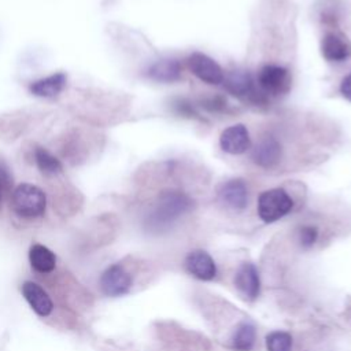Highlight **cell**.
I'll return each mask as SVG.
<instances>
[{
	"instance_id": "6da1fadb",
	"label": "cell",
	"mask_w": 351,
	"mask_h": 351,
	"mask_svg": "<svg viewBox=\"0 0 351 351\" xmlns=\"http://www.w3.org/2000/svg\"><path fill=\"white\" fill-rule=\"evenodd\" d=\"M12 211L23 219H36L44 215L47 196L41 188L33 184H19L11 195Z\"/></svg>"
},
{
	"instance_id": "7a4b0ae2",
	"label": "cell",
	"mask_w": 351,
	"mask_h": 351,
	"mask_svg": "<svg viewBox=\"0 0 351 351\" xmlns=\"http://www.w3.org/2000/svg\"><path fill=\"white\" fill-rule=\"evenodd\" d=\"M192 200L182 192L166 191L159 196V200L149 217V222L155 228L167 226L182 214L189 211Z\"/></svg>"
},
{
	"instance_id": "3957f363",
	"label": "cell",
	"mask_w": 351,
	"mask_h": 351,
	"mask_svg": "<svg viewBox=\"0 0 351 351\" xmlns=\"http://www.w3.org/2000/svg\"><path fill=\"white\" fill-rule=\"evenodd\" d=\"M292 207L293 200L282 188L267 189L258 197V215L266 223L281 219L292 210Z\"/></svg>"
},
{
	"instance_id": "277c9868",
	"label": "cell",
	"mask_w": 351,
	"mask_h": 351,
	"mask_svg": "<svg viewBox=\"0 0 351 351\" xmlns=\"http://www.w3.org/2000/svg\"><path fill=\"white\" fill-rule=\"evenodd\" d=\"M256 82L261 95L278 97L289 92L292 78L285 67L278 64H266L258 71Z\"/></svg>"
},
{
	"instance_id": "5b68a950",
	"label": "cell",
	"mask_w": 351,
	"mask_h": 351,
	"mask_svg": "<svg viewBox=\"0 0 351 351\" xmlns=\"http://www.w3.org/2000/svg\"><path fill=\"white\" fill-rule=\"evenodd\" d=\"M186 64L191 73L206 84L218 85L223 81L225 75L222 67L214 59L202 52H193L192 55H189L186 59Z\"/></svg>"
},
{
	"instance_id": "8992f818",
	"label": "cell",
	"mask_w": 351,
	"mask_h": 351,
	"mask_svg": "<svg viewBox=\"0 0 351 351\" xmlns=\"http://www.w3.org/2000/svg\"><path fill=\"white\" fill-rule=\"evenodd\" d=\"M100 289L107 296H122L132 287L130 274L118 263L108 266L100 277Z\"/></svg>"
},
{
	"instance_id": "52a82bcc",
	"label": "cell",
	"mask_w": 351,
	"mask_h": 351,
	"mask_svg": "<svg viewBox=\"0 0 351 351\" xmlns=\"http://www.w3.org/2000/svg\"><path fill=\"white\" fill-rule=\"evenodd\" d=\"M219 145L222 151L230 155L244 154L251 148V137L248 129L241 123L226 128L219 136Z\"/></svg>"
},
{
	"instance_id": "ba28073f",
	"label": "cell",
	"mask_w": 351,
	"mask_h": 351,
	"mask_svg": "<svg viewBox=\"0 0 351 351\" xmlns=\"http://www.w3.org/2000/svg\"><path fill=\"white\" fill-rule=\"evenodd\" d=\"M282 148L276 137H263L252 148V162L263 169H271L281 160Z\"/></svg>"
},
{
	"instance_id": "9c48e42d",
	"label": "cell",
	"mask_w": 351,
	"mask_h": 351,
	"mask_svg": "<svg viewBox=\"0 0 351 351\" xmlns=\"http://www.w3.org/2000/svg\"><path fill=\"white\" fill-rule=\"evenodd\" d=\"M21 292L37 315L45 318L52 313L53 302L40 284L33 281H25L21 287Z\"/></svg>"
},
{
	"instance_id": "30bf717a",
	"label": "cell",
	"mask_w": 351,
	"mask_h": 351,
	"mask_svg": "<svg viewBox=\"0 0 351 351\" xmlns=\"http://www.w3.org/2000/svg\"><path fill=\"white\" fill-rule=\"evenodd\" d=\"M219 199L232 210H243L248 203V189L243 180L233 178L223 182L218 191Z\"/></svg>"
},
{
	"instance_id": "8fae6325",
	"label": "cell",
	"mask_w": 351,
	"mask_h": 351,
	"mask_svg": "<svg viewBox=\"0 0 351 351\" xmlns=\"http://www.w3.org/2000/svg\"><path fill=\"white\" fill-rule=\"evenodd\" d=\"M185 267L189 274L203 281H210L217 274V266L213 258L202 250H196L188 254L185 258Z\"/></svg>"
},
{
	"instance_id": "7c38bea8",
	"label": "cell",
	"mask_w": 351,
	"mask_h": 351,
	"mask_svg": "<svg viewBox=\"0 0 351 351\" xmlns=\"http://www.w3.org/2000/svg\"><path fill=\"white\" fill-rule=\"evenodd\" d=\"M234 285L240 291V293L243 296H245L247 299H250V300L256 299L259 295V288H261L259 274H258L256 267L248 262L243 263L236 271Z\"/></svg>"
},
{
	"instance_id": "4fadbf2b",
	"label": "cell",
	"mask_w": 351,
	"mask_h": 351,
	"mask_svg": "<svg viewBox=\"0 0 351 351\" xmlns=\"http://www.w3.org/2000/svg\"><path fill=\"white\" fill-rule=\"evenodd\" d=\"M321 52L328 62H344L351 56V43L337 33H328L322 38Z\"/></svg>"
},
{
	"instance_id": "5bb4252c",
	"label": "cell",
	"mask_w": 351,
	"mask_h": 351,
	"mask_svg": "<svg viewBox=\"0 0 351 351\" xmlns=\"http://www.w3.org/2000/svg\"><path fill=\"white\" fill-rule=\"evenodd\" d=\"M223 86L225 89L237 97H256L258 93H255L254 81L250 75V73L243 70H234L228 73L223 77Z\"/></svg>"
},
{
	"instance_id": "9a60e30c",
	"label": "cell",
	"mask_w": 351,
	"mask_h": 351,
	"mask_svg": "<svg viewBox=\"0 0 351 351\" xmlns=\"http://www.w3.org/2000/svg\"><path fill=\"white\" fill-rule=\"evenodd\" d=\"M66 81L67 77L64 73H55L32 82L29 90L38 97H55L66 86Z\"/></svg>"
},
{
	"instance_id": "2e32d148",
	"label": "cell",
	"mask_w": 351,
	"mask_h": 351,
	"mask_svg": "<svg viewBox=\"0 0 351 351\" xmlns=\"http://www.w3.org/2000/svg\"><path fill=\"white\" fill-rule=\"evenodd\" d=\"M29 262L34 271L40 274L52 273L56 267L55 254L43 244H33L29 250Z\"/></svg>"
},
{
	"instance_id": "e0dca14e",
	"label": "cell",
	"mask_w": 351,
	"mask_h": 351,
	"mask_svg": "<svg viewBox=\"0 0 351 351\" xmlns=\"http://www.w3.org/2000/svg\"><path fill=\"white\" fill-rule=\"evenodd\" d=\"M147 75L156 82H174L181 77V64L176 59H163L155 62L148 69Z\"/></svg>"
},
{
	"instance_id": "ac0fdd59",
	"label": "cell",
	"mask_w": 351,
	"mask_h": 351,
	"mask_svg": "<svg viewBox=\"0 0 351 351\" xmlns=\"http://www.w3.org/2000/svg\"><path fill=\"white\" fill-rule=\"evenodd\" d=\"M255 337V326L250 322H241L232 336V347L236 351H250L254 347Z\"/></svg>"
},
{
	"instance_id": "d6986e66",
	"label": "cell",
	"mask_w": 351,
	"mask_h": 351,
	"mask_svg": "<svg viewBox=\"0 0 351 351\" xmlns=\"http://www.w3.org/2000/svg\"><path fill=\"white\" fill-rule=\"evenodd\" d=\"M34 162H36L38 170L45 176H55L62 171L60 160L43 147H36Z\"/></svg>"
},
{
	"instance_id": "ffe728a7",
	"label": "cell",
	"mask_w": 351,
	"mask_h": 351,
	"mask_svg": "<svg viewBox=\"0 0 351 351\" xmlns=\"http://www.w3.org/2000/svg\"><path fill=\"white\" fill-rule=\"evenodd\" d=\"M267 351H291L292 337L282 330H274L266 336Z\"/></svg>"
},
{
	"instance_id": "44dd1931",
	"label": "cell",
	"mask_w": 351,
	"mask_h": 351,
	"mask_svg": "<svg viewBox=\"0 0 351 351\" xmlns=\"http://www.w3.org/2000/svg\"><path fill=\"white\" fill-rule=\"evenodd\" d=\"M299 243L300 245L304 248V250H308L311 248L315 241H317V237H318V230L315 226H311V225H304L299 229Z\"/></svg>"
},
{
	"instance_id": "7402d4cb",
	"label": "cell",
	"mask_w": 351,
	"mask_h": 351,
	"mask_svg": "<svg viewBox=\"0 0 351 351\" xmlns=\"http://www.w3.org/2000/svg\"><path fill=\"white\" fill-rule=\"evenodd\" d=\"M11 184H12L11 174L7 169V166L0 162V203L4 199V196L8 193Z\"/></svg>"
},
{
	"instance_id": "603a6c76",
	"label": "cell",
	"mask_w": 351,
	"mask_h": 351,
	"mask_svg": "<svg viewBox=\"0 0 351 351\" xmlns=\"http://www.w3.org/2000/svg\"><path fill=\"white\" fill-rule=\"evenodd\" d=\"M176 107H177V111L181 114V115H188V117H196V112L193 111L192 106L189 103H185L184 100H180L178 103H174Z\"/></svg>"
},
{
	"instance_id": "cb8c5ba5",
	"label": "cell",
	"mask_w": 351,
	"mask_h": 351,
	"mask_svg": "<svg viewBox=\"0 0 351 351\" xmlns=\"http://www.w3.org/2000/svg\"><path fill=\"white\" fill-rule=\"evenodd\" d=\"M340 92L347 100L351 101V74H348L347 77L343 78V81L340 84Z\"/></svg>"
}]
</instances>
